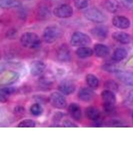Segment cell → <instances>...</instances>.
<instances>
[{
    "label": "cell",
    "mask_w": 133,
    "mask_h": 150,
    "mask_svg": "<svg viewBox=\"0 0 133 150\" xmlns=\"http://www.w3.org/2000/svg\"><path fill=\"white\" fill-rule=\"evenodd\" d=\"M21 44L25 48L36 49L41 45V41L38 35L33 32H27L21 36Z\"/></svg>",
    "instance_id": "obj_1"
},
{
    "label": "cell",
    "mask_w": 133,
    "mask_h": 150,
    "mask_svg": "<svg viewBox=\"0 0 133 150\" xmlns=\"http://www.w3.org/2000/svg\"><path fill=\"white\" fill-rule=\"evenodd\" d=\"M101 97L103 101V109L107 114H111L115 110L116 98L114 93L111 91H103Z\"/></svg>",
    "instance_id": "obj_2"
},
{
    "label": "cell",
    "mask_w": 133,
    "mask_h": 150,
    "mask_svg": "<svg viewBox=\"0 0 133 150\" xmlns=\"http://www.w3.org/2000/svg\"><path fill=\"white\" fill-rule=\"evenodd\" d=\"M84 16L87 20L98 24L105 22L107 20L105 14L96 8H90L86 10L84 12Z\"/></svg>",
    "instance_id": "obj_3"
},
{
    "label": "cell",
    "mask_w": 133,
    "mask_h": 150,
    "mask_svg": "<svg viewBox=\"0 0 133 150\" xmlns=\"http://www.w3.org/2000/svg\"><path fill=\"white\" fill-rule=\"evenodd\" d=\"M62 31L59 28L55 26H50L44 29L43 38L46 43H53L58 40L62 36Z\"/></svg>",
    "instance_id": "obj_4"
},
{
    "label": "cell",
    "mask_w": 133,
    "mask_h": 150,
    "mask_svg": "<svg viewBox=\"0 0 133 150\" xmlns=\"http://www.w3.org/2000/svg\"><path fill=\"white\" fill-rule=\"evenodd\" d=\"M91 42V40L89 36L80 32L74 33L70 39V43L74 47L87 46Z\"/></svg>",
    "instance_id": "obj_5"
},
{
    "label": "cell",
    "mask_w": 133,
    "mask_h": 150,
    "mask_svg": "<svg viewBox=\"0 0 133 150\" xmlns=\"http://www.w3.org/2000/svg\"><path fill=\"white\" fill-rule=\"evenodd\" d=\"M53 14L59 18H68L73 15L74 10L71 6L64 4L55 7L53 10Z\"/></svg>",
    "instance_id": "obj_6"
},
{
    "label": "cell",
    "mask_w": 133,
    "mask_h": 150,
    "mask_svg": "<svg viewBox=\"0 0 133 150\" xmlns=\"http://www.w3.org/2000/svg\"><path fill=\"white\" fill-rule=\"evenodd\" d=\"M49 101L53 107L58 109H63L67 106L65 98L60 93H52L49 97Z\"/></svg>",
    "instance_id": "obj_7"
},
{
    "label": "cell",
    "mask_w": 133,
    "mask_h": 150,
    "mask_svg": "<svg viewBox=\"0 0 133 150\" xmlns=\"http://www.w3.org/2000/svg\"><path fill=\"white\" fill-rule=\"evenodd\" d=\"M109 30L107 27L104 25H98L91 30V34L95 39L98 41H104L107 38Z\"/></svg>",
    "instance_id": "obj_8"
},
{
    "label": "cell",
    "mask_w": 133,
    "mask_h": 150,
    "mask_svg": "<svg viewBox=\"0 0 133 150\" xmlns=\"http://www.w3.org/2000/svg\"><path fill=\"white\" fill-rule=\"evenodd\" d=\"M112 24L115 27L120 29H127L130 27L129 19L124 16H116L112 19Z\"/></svg>",
    "instance_id": "obj_9"
},
{
    "label": "cell",
    "mask_w": 133,
    "mask_h": 150,
    "mask_svg": "<svg viewBox=\"0 0 133 150\" xmlns=\"http://www.w3.org/2000/svg\"><path fill=\"white\" fill-rule=\"evenodd\" d=\"M76 86L74 82L70 80H64L60 84L58 90L62 94L69 95L74 92Z\"/></svg>",
    "instance_id": "obj_10"
},
{
    "label": "cell",
    "mask_w": 133,
    "mask_h": 150,
    "mask_svg": "<svg viewBox=\"0 0 133 150\" xmlns=\"http://www.w3.org/2000/svg\"><path fill=\"white\" fill-rule=\"evenodd\" d=\"M46 68L45 64L41 61H34L30 65V72L34 76H38L41 75Z\"/></svg>",
    "instance_id": "obj_11"
},
{
    "label": "cell",
    "mask_w": 133,
    "mask_h": 150,
    "mask_svg": "<svg viewBox=\"0 0 133 150\" xmlns=\"http://www.w3.org/2000/svg\"><path fill=\"white\" fill-rule=\"evenodd\" d=\"M57 58L60 61L68 62L71 60V54L68 47L62 45L60 47L57 51Z\"/></svg>",
    "instance_id": "obj_12"
},
{
    "label": "cell",
    "mask_w": 133,
    "mask_h": 150,
    "mask_svg": "<svg viewBox=\"0 0 133 150\" xmlns=\"http://www.w3.org/2000/svg\"><path fill=\"white\" fill-rule=\"evenodd\" d=\"M117 77L127 85L133 86V73L118 70L116 73Z\"/></svg>",
    "instance_id": "obj_13"
},
{
    "label": "cell",
    "mask_w": 133,
    "mask_h": 150,
    "mask_svg": "<svg viewBox=\"0 0 133 150\" xmlns=\"http://www.w3.org/2000/svg\"><path fill=\"white\" fill-rule=\"evenodd\" d=\"M112 38L118 43L124 45L130 44L132 40L130 35L124 32H115L112 34Z\"/></svg>",
    "instance_id": "obj_14"
},
{
    "label": "cell",
    "mask_w": 133,
    "mask_h": 150,
    "mask_svg": "<svg viewBox=\"0 0 133 150\" xmlns=\"http://www.w3.org/2000/svg\"><path fill=\"white\" fill-rule=\"evenodd\" d=\"M95 96L93 91L88 88H83L79 91L78 97L81 101L88 102L92 100Z\"/></svg>",
    "instance_id": "obj_15"
},
{
    "label": "cell",
    "mask_w": 133,
    "mask_h": 150,
    "mask_svg": "<svg viewBox=\"0 0 133 150\" xmlns=\"http://www.w3.org/2000/svg\"><path fill=\"white\" fill-rule=\"evenodd\" d=\"M68 112L74 120L78 121L82 117V112L80 106L76 103H72L68 106Z\"/></svg>",
    "instance_id": "obj_16"
},
{
    "label": "cell",
    "mask_w": 133,
    "mask_h": 150,
    "mask_svg": "<svg viewBox=\"0 0 133 150\" xmlns=\"http://www.w3.org/2000/svg\"><path fill=\"white\" fill-rule=\"evenodd\" d=\"M103 7L106 11L111 13H115L120 8V3L117 0H105Z\"/></svg>",
    "instance_id": "obj_17"
},
{
    "label": "cell",
    "mask_w": 133,
    "mask_h": 150,
    "mask_svg": "<svg viewBox=\"0 0 133 150\" xmlns=\"http://www.w3.org/2000/svg\"><path fill=\"white\" fill-rule=\"evenodd\" d=\"M94 52L99 58H105L109 54L110 50L107 46L102 44H97L94 47Z\"/></svg>",
    "instance_id": "obj_18"
},
{
    "label": "cell",
    "mask_w": 133,
    "mask_h": 150,
    "mask_svg": "<svg viewBox=\"0 0 133 150\" xmlns=\"http://www.w3.org/2000/svg\"><path fill=\"white\" fill-rule=\"evenodd\" d=\"M85 115L88 119L96 121L99 120L101 114L99 110L94 107H89L85 110Z\"/></svg>",
    "instance_id": "obj_19"
},
{
    "label": "cell",
    "mask_w": 133,
    "mask_h": 150,
    "mask_svg": "<svg viewBox=\"0 0 133 150\" xmlns=\"http://www.w3.org/2000/svg\"><path fill=\"white\" fill-rule=\"evenodd\" d=\"M36 15L40 20H46L50 17L51 11L47 6L41 5L36 10Z\"/></svg>",
    "instance_id": "obj_20"
},
{
    "label": "cell",
    "mask_w": 133,
    "mask_h": 150,
    "mask_svg": "<svg viewBox=\"0 0 133 150\" xmlns=\"http://www.w3.org/2000/svg\"><path fill=\"white\" fill-rule=\"evenodd\" d=\"M127 55L126 50L123 48H117L113 54L112 59L115 62H119L126 58Z\"/></svg>",
    "instance_id": "obj_21"
},
{
    "label": "cell",
    "mask_w": 133,
    "mask_h": 150,
    "mask_svg": "<svg viewBox=\"0 0 133 150\" xmlns=\"http://www.w3.org/2000/svg\"><path fill=\"white\" fill-rule=\"evenodd\" d=\"M22 5L19 0H0V6L2 9H11L18 8Z\"/></svg>",
    "instance_id": "obj_22"
},
{
    "label": "cell",
    "mask_w": 133,
    "mask_h": 150,
    "mask_svg": "<svg viewBox=\"0 0 133 150\" xmlns=\"http://www.w3.org/2000/svg\"><path fill=\"white\" fill-rule=\"evenodd\" d=\"M76 53L79 58L85 59L92 56L93 54V51L90 48L82 47L76 50Z\"/></svg>",
    "instance_id": "obj_23"
},
{
    "label": "cell",
    "mask_w": 133,
    "mask_h": 150,
    "mask_svg": "<svg viewBox=\"0 0 133 150\" xmlns=\"http://www.w3.org/2000/svg\"><path fill=\"white\" fill-rule=\"evenodd\" d=\"M15 92V89L14 87H5L0 91V99L2 102H5L7 100L9 96L14 94Z\"/></svg>",
    "instance_id": "obj_24"
},
{
    "label": "cell",
    "mask_w": 133,
    "mask_h": 150,
    "mask_svg": "<svg viewBox=\"0 0 133 150\" xmlns=\"http://www.w3.org/2000/svg\"><path fill=\"white\" fill-rule=\"evenodd\" d=\"M86 81L89 87L93 89H96L99 86V82L97 77L92 74H89L86 77Z\"/></svg>",
    "instance_id": "obj_25"
},
{
    "label": "cell",
    "mask_w": 133,
    "mask_h": 150,
    "mask_svg": "<svg viewBox=\"0 0 133 150\" xmlns=\"http://www.w3.org/2000/svg\"><path fill=\"white\" fill-rule=\"evenodd\" d=\"M30 111L34 116H40L43 112V107L39 103H35L31 106Z\"/></svg>",
    "instance_id": "obj_26"
},
{
    "label": "cell",
    "mask_w": 133,
    "mask_h": 150,
    "mask_svg": "<svg viewBox=\"0 0 133 150\" xmlns=\"http://www.w3.org/2000/svg\"><path fill=\"white\" fill-rule=\"evenodd\" d=\"M19 78V75L18 73L15 72H10L6 74V77H4V82L5 81H8L7 82V84H10V83H13V82H15L17 81L18 79Z\"/></svg>",
    "instance_id": "obj_27"
},
{
    "label": "cell",
    "mask_w": 133,
    "mask_h": 150,
    "mask_svg": "<svg viewBox=\"0 0 133 150\" xmlns=\"http://www.w3.org/2000/svg\"><path fill=\"white\" fill-rule=\"evenodd\" d=\"M90 0H74L75 7L78 9H85L88 6Z\"/></svg>",
    "instance_id": "obj_28"
},
{
    "label": "cell",
    "mask_w": 133,
    "mask_h": 150,
    "mask_svg": "<svg viewBox=\"0 0 133 150\" xmlns=\"http://www.w3.org/2000/svg\"><path fill=\"white\" fill-rule=\"evenodd\" d=\"M105 87L106 90L111 91L112 92L117 91L119 89L118 84L113 80H108L105 83Z\"/></svg>",
    "instance_id": "obj_29"
},
{
    "label": "cell",
    "mask_w": 133,
    "mask_h": 150,
    "mask_svg": "<svg viewBox=\"0 0 133 150\" xmlns=\"http://www.w3.org/2000/svg\"><path fill=\"white\" fill-rule=\"evenodd\" d=\"M19 128H34L36 127V123L31 119L24 120L18 125Z\"/></svg>",
    "instance_id": "obj_30"
},
{
    "label": "cell",
    "mask_w": 133,
    "mask_h": 150,
    "mask_svg": "<svg viewBox=\"0 0 133 150\" xmlns=\"http://www.w3.org/2000/svg\"><path fill=\"white\" fill-rule=\"evenodd\" d=\"M103 68L105 71L110 73H115L118 71V70L116 67L112 64H105L103 67Z\"/></svg>",
    "instance_id": "obj_31"
},
{
    "label": "cell",
    "mask_w": 133,
    "mask_h": 150,
    "mask_svg": "<svg viewBox=\"0 0 133 150\" xmlns=\"http://www.w3.org/2000/svg\"><path fill=\"white\" fill-rule=\"evenodd\" d=\"M120 1L127 9L133 10V0H120Z\"/></svg>",
    "instance_id": "obj_32"
},
{
    "label": "cell",
    "mask_w": 133,
    "mask_h": 150,
    "mask_svg": "<svg viewBox=\"0 0 133 150\" xmlns=\"http://www.w3.org/2000/svg\"><path fill=\"white\" fill-rule=\"evenodd\" d=\"M63 127H66V128H76V127H78V126L74 123L73 122L70 121L69 120H65L63 122Z\"/></svg>",
    "instance_id": "obj_33"
},
{
    "label": "cell",
    "mask_w": 133,
    "mask_h": 150,
    "mask_svg": "<svg viewBox=\"0 0 133 150\" xmlns=\"http://www.w3.org/2000/svg\"><path fill=\"white\" fill-rule=\"evenodd\" d=\"M126 64L128 66H133V56H132L131 57V58H130V59L128 60Z\"/></svg>",
    "instance_id": "obj_34"
},
{
    "label": "cell",
    "mask_w": 133,
    "mask_h": 150,
    "mask_svg": "<svg viewBox=\"0 0 133 150\" xmlns=\"http://www.w3.org/2000/svg\"><path fill=\"white\" fill-rule=\"evenodd\" d=\"M128 99L129 100V101L133 102V90L131 91L129 93Z\"/></svg>",
    "instance_id": "obj_35"
}]
</instances>
